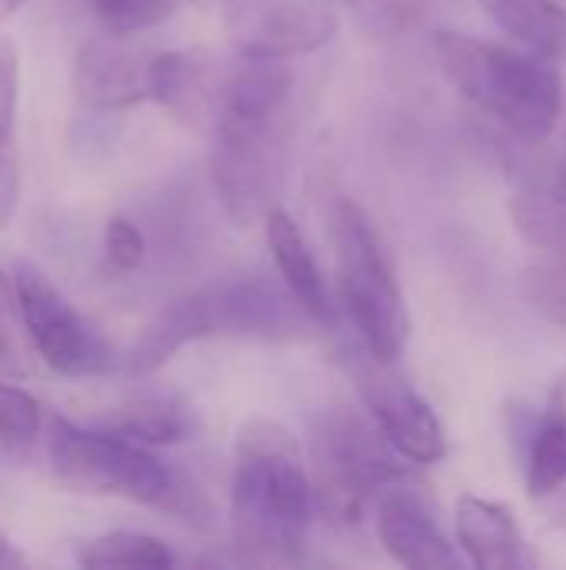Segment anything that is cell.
I'll list each match as a JSON object with an SVG mask.
<instances>
[{"mask_svg":"<svg viewBox=\"0 0 566 570\" xmlns=\"http://www.w3.org/2000/svg\"><path fill=\"white\" fill-rule=\"evenodd\" d=\"M310 481L297 438L270 417L237 431L230 481L234 548L247 564H294L304 554Z\"/></svg>","mask_w":566,"mask_h":570,"instance_id":"1","label":"cell"},{"mask_svg":"<svg viewBox=\"0 0 566 570\" xmlns=\"http://www.w3.org/2000/svg\"><path fill=\"white\" fill-rule=\"evenodd\" d=\"M437 57L460 97L517 140L544 144L557 130L564 83L554 60L454 30L437 33Z\"/></svg>","mask_w":566,"mask_h":570,"instance_id":"2","label":"cell"},{"mask_svg":"<svg viewBox=\"0 0 566 570\" xmlns=\"http://www.w3.org/2000/svg\"><path fill=\"white\" fill-rule=\"evenodd\" d=\"M300 317L310 314L290 294L287 284L277 287L270 281H230V284L200 287L170 301L143 327V334L127 354V374L150 377L180 347L217 334L264 337V341L297 337Z\"/></svg>","mask_w":566,"mask_h":570,"instance_id":"3","label":"cell"},{"mask_svg":"<svg viewBox=\"0 0 566 570\" xmlns=\"http://www.w3.org/2000/svg\"><path fill=\"white\" fill-rule=\"evenodd\" d=\"M330 244L337 257L340 297L360 344L394 364L410 334L407 304L370 217L350 197L330 207Z\"/></svg>","mask_w":566,"mask_h":570,"instance_id":"4","label":"cell"},{"mask_svg":"<svg viewBox=\"0 0 566 570\" xmlns=\"http://www.w3.org/2000/svg\"><path fill=\"white\" fill-rule=\"evenodd\" d=\"M314 478L324 511L344 524H357L364 508L377 491L404 484L414 471L407 458L384 438L380 428H370L350 411H320L314 421Z\"/></svg>","mask_w":566,"mask_h":570,"instance_id":"5","label":"cell"},{"mask_svg":"<svg viewBox=\"0 0 566 570\" xmlns=\"http://www.w3.org/2000/svg\"><path fill=\"white\" fill-rule=\"evenodd\" d=\"M47 454L53 474L83 494L167 508L177 488V478L163 461L117 431H87L57 417L47 438Z\"/></svg>","mask_w":566,"mask_h":570,"instance_id":"6","label":"cell"},{"mask_svg":"<svg viewBox=\"0 0 566 570\" xmlns=\"http://www.w3.org/2000/svg\"><path fill=\"white\" fill-rule=\"evenodd\" d=\"M287 177V124L274 117H217L210 180L234 227L264 224Z\"/></svg>","mask_w":566,"mask_h":570,"instance_id":"7","label":"cell"},{"mask_svg":"<svg viewBox=\"0 0 566 570\" xmlns=\"http://www.w3.org/2000/svg\"><path fill=\"white\" fill-rule=\"evenodd\" d=\"M350 371L374 424L410 464H437L447 454L440 417L407 381L390 371V361H380L360 344V351H354Z\"/></svg>","mask_w":566,"mask_h":570,"instance_id":"8","label":"cell"},{"mask_svg":"<svg viewBox=\"0 0 566 570\" xmlns=\"http://www.w3.org/2000/svg\"><path fill=\"white\" fill-rule=\"evenodd\" d=\"M220 20L237 50L297 57L337 33L334 0H220Z\"/></svg>","mask_w":566,"mask_h":570,"instance_id":"9","label":"cell"},{"mask_svg":"<svg viewBox=\"0 0 566 570\" xmlns=\"http://www.w3.org/2000/svg\"><path fill=\"white\" fill-rule=\"evenodd\" d=\"M17 287L23 317L40 361L63 377H83L110 367V354L83 317L60 297V291L30 267H17Z\"/></svg>","mask_w":566,"mask_h":570,"instance_id":"10","label":"cell"},{"mask_svg":"<svg viewBox=\"0 0 566 570\" xmlns=\"http://www.w3.org/2000/svg\"><path fill=\"white\" fill-rule=\"evenodd\" d=\"M220 77L217 63L200 50H167L150 57L147 90L173 120L187 127H214L220 110Z\"/></svg>","mask_w":566,"mask_h":570,"instance_id":"11","label":"cell"},{"mask_svg":"<svg viewBox=\"0 0 566 570\" xmlns=\"http://www.w3.org/2000/svg\"><path fill=\"white\" fill-rule=\"evenodd\" d=\"M377 531L387 548V554L414 570L457 568V554L450 541L444 538L434 514L424 508V501L407 491H387L377 504Z\"/></svg>","mask_w":566,"mask_h":570,"instance_id":"12","label":"cell"},{"mask_svg":"<svg viewBox=\"0 0 566 570\" xmlns=\"http://www.w3.org/2000/svg\"><path fill=\"white\" fill-rule=\"evenodd\" d=\"M510 217L520 237L540 250L566 247V157L534 160L517 174L510 190Z\"/></svg>","mask_w":566,"mask_h":570,"instance_id":"13","label":"cell"},{"mask_svg":"<svg viewBox=\"0 0 566 570\" xmlns=\"http://www.w3.org/2000/svg\"><path fill=\"white\" fill-rule=\"evenodd\" d=\"M150 60L113 47V43H87L77 53L73 87L80 104L90 110H123L150 97L147 90Z\"/></svg>","mask_w":566,"mask_h":570,"instance_id":"14","label":"cell"},{"mask_svg":"<svg viewBox=\"0 0 566 570\" xmlns=\"http://www.w3.org/2000/svg\"><path fill=\"white\" fill-rule=\"evenodd\" d=\"M294 73L287 57L237 50L220 77L217 117H274L284 110ZM217 124V120H214Z\"/></svg>","mask_w":566,"mask_h":570,"instance_id":"15","label":"cell"},{"mask_svg":"<svg viewBox=\"0 0 566 570\" xmlns=\"http://www.w3.org/2000/svg\"><path fill=\"white\" fill-rule=\"evenodd\" d=\"M457 541L477 570H517L524 564V538L510 508L464 494L457 501Z\"/></svg>","mask_w":566,"mask_h":570,"instance_id":"16","label":"cell"},{"mask_svg":"<svg viewBox=\"0 0 566 570\" xmlns=\"http://www.w3.org/2000/svg\"><path fill=\"white\" fill-rule=\"evenodd\" d=\"M264 227H267L270 254H274L277 271H280L284 284L290 287V294L304 304V311L314 321H330V297H327L324 274H320L314 250H310L304 230L297 227V220L284 207H274L267 214Z\"/></svg>","mask_w":566,"mask_h":570,"instance_id":"17","label":"cell"},{"mask_svg":"<svg viewBox=\"0 0 566 570\" xmlns=\"http://www.w3.org/2000/svg\"><path fill=\"white\" fill-rule=\"evenodd\" d=\"M490 20L524 50L547 60L566 53V7L557 0H477Z\"/></svg>","mask_w":566,"mask_h":570,"instance_id":"18","label":"cell"},{"mask_svg":"<svg viewBox=\"0 0 566 570\" xmlns=\"http://www.w3.org/2000/svg\"><path fill=\"white\" fill-rule=\"evenodd\" d=\"M37 347L23 317L17 274L0 267V377L27 381L37 374Z\"/></svg>","mask_w":566,"mask_h":570,"instance_id":"19","label":"cell"},{"mask_svg":"<svg viewBox=\"0 0 566 570\" xmlns=\"http://www.w3.org/2000/svg\"><path fill=\"white\" fill-rule=\"evenodd\" d=\"M80 568H173V554L160 538L137 531H110L77 551Z\"/></svg>","mask_w":566,"mask_h":570,"instance_id":"20","label":"cell"},{"mask_svg":"<svg viewBox=\"0 0 566 570\" xmlns=\"http://www.w3.org/2000/svg\"><path fill=\"white\" fill-rule=\"evenodd\" d=\"M117 434L137 441V444H177L187 438L190 421L187 411L177 401L167 397H140L117 411L113 428Z\"/></svg>","mask_w":566,"mask_h":570,"instance_id":"21","label":"cell"},{"mask_svg":"<svg viewBox=\"0 0 566 570\" xmlns=\"http://www.w3.org/2000/svg\"><path fill=\"white\" fill-rule=\"evenodd\" d=\"M566 484V407H554L534 431L527 451V491L547 498Z\"/></svg>","mask_w":566,"mask_h":570,"instance_id":"22","label":"cell"},{"mask_svg":"<svg viewBox=\"0 0 566 570\" xmlns=\"http://www.w3.org/2000/svg\"><path fill=\"white\" fill-rule=\"evenodd\" d=\"M520 294L544 321L566 331V247L547 250V257L534 261L524 271Z\"/></svg>","mask_w":566,"mask_h":570,"instance_id":"23","label":"cell"},{"mask_svg":"<svg viewBox=\"0 0 566 570\" xmlns=\"http://www.w3.org/2000/svg\"><path fill=\"white\" fill-rule=\"evenodd\" d=\"M40 404L13 381H0V448L10 458L30 454L40 441Z\"/></svg>","mask_w":566,"mask_h":570,"instance_id":"24","label":"cell"},{"mask_svg":"<svg viewBox=\"0 0 566 570\" xmlns=\"http://www.w3.org/2000/svg\"><path fill=\"white\" fill-rule=\"evenodd\" d=\"M180 0H93V13L110 33H137L163 23Z\"/></svg>","mask_w":566,"mask_h":570,"instance_id":"25","label":"cell"},{"mask_svg":"<svg viewBox=\"0 0 566 570\" xmlns=\"http://www.w3.org/2000/svg\"><path fill=\"white\" fill-rule=\"evenodd\" d=\"M20 104V53L10 37H0V167L13 160V124Z\"/></svg>","mask_w":566,"mask_h":570,"instance_id":"26","label":"cell"},{"mask_svg":"<svg viewBox=\"0 0 566 570\" xmlns=\"http://www.w3.org/2000/svg\"><path fill=\"white\" fill-rule=\"evenodd\" d=\"M360 30H367L370 37H394L400 33L417 13H420V0H340Z\"/></svg>","mask_w":566,"mask_h":570,"instance_id":"27","label":"cell"},{"mask_svg":"<svg viewBox=\"0 0 566 570\" xmlns=\"http://www.w3.org/2000/svg\"><path fill=\"white\" fill-rule=\"evenodd\" d=\"M103 250H107V261L113 271L127 274V271H137L140 261H143V234L133 220L127 217H110L107 220V230H103Z\"/></svg>","mask_w":566,"mask_h":570,"instance_id":"28","label":"cell"},{"mask_svg":"<svg viewBox=\"0 0 566 570\" xmlns=\"http://www.w3.org/2000/svg\"><path fill=\"white\" fill-rule=\"evenodd\" d=\"M20 204V160H7L0 167V230H7V224L13 220Z\"/></svg>","mask_w":566,"mask_h":570,"instance_id":"29","label":"cell"},{"mask_svg":"<svg viewBox=\"0 0 566 570\" xmlns=\"http://www.w3.org/2000/svg\"><path fill=\"white\" fill-rule=\"evenodd\" d=\"M23 3H27V0H0V23H3V20H10Z\"/></svg>","mask_w":566,"mask_h":570,"instance_id":"30","label":"cell"},{"mask_svg":"<svg viewBox=\"0 0 566 570\" xmlns=\"http://www.w3.org/2000/svg\"><path fill=\"white\" fill-rule=\"evenodd\" d=\"M3 558H7V541L0 538V561H3Z\"/></svg>","mask_w":566,"mask_h":570,"instance_id":"31","label":"cell"}]
</instances>
